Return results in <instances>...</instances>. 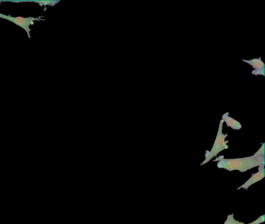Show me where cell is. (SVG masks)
<instances>
[{"label": "cell", "instance_id": "6da1fadb", "mask_svg": "<svg viewBox=\"0 0 265 224\" xmlns=\"http://www.w3.org/2000/svg\"><path fill=\"white\" fill-rule=\"evenodd\" d=\"M218 161L219 162L217 167L219 169H224L229 172L238 170L241 173H244L255 167L265 166L264 144L263 143L262 147L252 156L237 159H225L221 156L214 160Z\"/></svg>", "mask_w": 265, "mask_h": 224}, {"label": "cell", "instance_id": "7a4b0ae2", "mask_svg": "<svg viewBox=\"0 0 265 224\" xmlns=\"http://www.w3.org/2000/svg\"><path fill=\"white\" fill-rule=\"evenodd\" d=\"M224 122L223 120L220 121L217 136L213 147L210 151L206 150L205 160L203 161L200 165L206 164L208 163L212 158L217 156L220 152L224 149H228L229 147L227 146V143H228L229 141H225L226 138L228 136L227 133L224 134L222 133Z\"/></svg>", "mask_w": 265, "mask_h": 224}, {"label": "cell", "instance_id": "3957f363", "mask_svg": "<svg viewBox=\"0 0 265 224\" xmlns=\"http://www.w3.org/2000/svg\"><path fill=\"white\" fill-rule=\"evenodd\" d=\"M43 16H40L38 18H35L32 17H14L11 15H6L0 13V18L5 20L10 21L17 25H19L24 29L26 33H27L28 37L31 39L30 32L31 29L30 28V26L34 24V21H44L41 19Z\"/></svg>", "mask_w": 265, "mask_h": 224}, {"label": "cell", "instance_id": "277c9868", "mask_svg": "<svg viewBox=\"0 0 265 224\" xmlns=\"http://www.w3.org/2000/svg\"><path fill=\"white\" fill-rule=\"evenodd\" d=\"M243 61L246 62V64H248L252 66L254 70L252 72L253 75H262L265 76V64L263 61L262 60L261 57L259 58H254L251 60H243Z\"/></svg>", "mask_w": 265, "mask_h": 224}, {"label": "cell", "instance_id": "5b68a950", "mask_svg": "<svg viewBox=\"0 0 265 224\" xmlns=\"http://www.w3.org/2000/svg\"><path fill=\"white\" fill-rule=\"evenodd\" d=\"M265 166H261L259 167V172L254 174L249 179L248 181L245 182L241 187H238L237 190H240L241 189H244L248 190V188L252 185L257 183L258 182L262 180L265 177Z\"/></svg>", "mask_w": 265, "mask_h": 224}, {"label": "cell", "instance_id": "8992f818", "mask_svg": "<svg viewBox=\"0 0 265 224\" xmlns=\"http://www.w3.org/2000/svg\"><path fill=\"white\" fill-rule=\"evenodd\" d=\"M229 113L227 112L222 116V120L226 123L227 127L235 130H240L242 128L241 124L234 119L228 116Z\"/></svg>", "mask_w": 265, "mask_h": 224}, {"label": "cell", "instance_id": "52a82bcc", "mask_svg": "<svg viewBox=\"0 0 265 224\" xmlns=\"http://www.w3.org/2000/svg\"><path fill=\"white\" fill-rule=\"evenodd\" d=\"M26 2H34L38 3L40 6H47V5H50V6H54L58 2L57 1H43V0H36V1H26Z\"/></svg>", "mask_w": 265, "mask_h": 224}, {"label": "cell", "instance_id": "ba28073f", "mask_svg": "<svg viewBox=\"0 0 265 224\" xmlns=\"http://www.w3.org/2000/svg\"><path fill=\"white\" fill-rule=\"evenodd\" d=\"M224 224H245V223L236 220L234 217V214L227 216L226 220Z\"/></svg>", "mask_w": 265, "mask_h": 224}, {"label": "cell", "instance_id": "9c48e42d", "mask_svg": "<svg viewBox=\"0 0 265 224\" xmlns=\"http://www.w3.org/2000/svg\"><path fill=\"white\" fill-rule=\"evenodd\" d=\"M265 221V215L260 216L257 220H256L249 224H261Z\"/></svg>", "mask_w": 265, "mask_h": 224}, {"label": "cell", "instance_id": "30bf717a", "mask_svg": "<svg viewBox=\"0 0 265 224\" xmlns=\"http://www.w3.org/2000/svg\"><path fill=\"white\" fill-rule=\"evenodd\" d=\"M2 2V1H0V5H1V3Z\"/></svg>", "mask_w": 265, "mask_h": 224}]
</instances>
